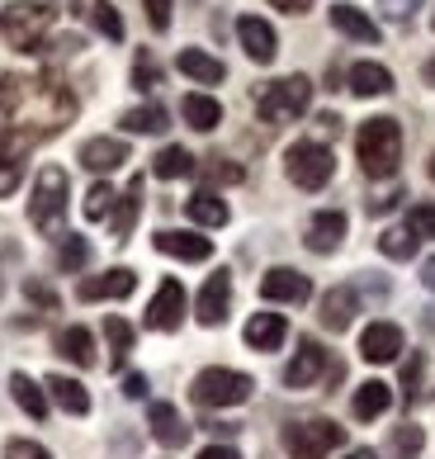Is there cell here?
Instances as JSON below:
<instances>
[{"label": "cell", "instance_id": "cell-1", "mask_svg": "<svg viewBox=\"0 0 435 459\" xmlns=\"http://www.w3.org/2000/svg\"><path fill=\"white\" fill-rule=\"evenodd\" d=\"M76 118V95L47 76H0V152L24 157L33 143L53 138Z\"/></svg>", "mask_w": 435, "mask_h": 459}, {"label": "cell", "instance_id": "cell-2", "mask_svg": "<svg viewBox=\"0 0 435 459\" xmlns=\"http://www.w3.org/2000/svg\"><path fill=\"white\" fill-rule=\"evenodd\" d=\"M355 157L364 166V176H393L397 161H403V128H397V118H364L360 133H355Z\"/></svg>", "mask_w": 435, "mask_h": 459}, {"label": "cell", "instance_id": "cell-3", "mask_svg": "<svg viewBox=\"0 0 435 459\" xmlns=\"http://www.w3.org/2000/svg\"><path fill=\"white\" fill-rule=\"evenodd\" d=\"M29 223L43 237H62V223H66V171L62 166H43L38 180H33Z\"/></svg>", "mask_w": 435, "mask_h": 459}, {"label": "cell", "instance_id": "cell-4", "mask_svg": "<svg viewBox=\"0 0 435 459\" xmlns=\"http://www.w3.org/2000/svg\"><path fill=\"white\" fill-rule=\"evenodd\" d=\"M47 29H53V10L38 5V0H14V5L0 10V39L20 53H38Z\"/></svg>", "mask_w": 435, "mask_h": 459}, {"label": "cell", "instance_id": "cell-5", "mask_svg": "<svg viewBox=\"0 0 435 459\" xmlns=\"http://www.w3.org/2000/svg\"><path fill=\"white\" fill-rule=\"evenodd\" d=\"M284 171H289V180L298 185V190H322V185L337 176V157H331L327 143L298 138V143H289V152H284Z\"/></svg>", "mask_w": 435, "mask_h": 459}, {"label": "cell", "instance_id": "cell-6", "mask_svg": "<svg viewBox=\"0 0 435 459\" xmlns=\"http://www.w3.org/2000/svg\"><path fill=\"white\" fill-rule=\"evenodd\" d=\"M251 388H256V379H251V374L213 365V369H199V374H194L190 398H194L199 407H242V403L251 398Z\"/></svg>", "mask_w": 435, "mask_h": 459}, {"label": "cell", "instance_id": "cell-7", "mask_svg": "<svg viewBox=\"0 0 435 459\" xmlns=\"http://www.w3.org/2000/svg\"><path fill=\"white\" fill-rule=\"evenodd\" d=\"M312 105V81L308 76H284V81H270V86L260 91L256 109L265 124H294V118H303Z\"/></svg>", "mask_w": 435, "mask_h": 459}, {"label": "cell", "instance_id": "cell-8", "mask_svg": "<svg viewBox=\"0 0 435 459\" xmlns=\"http://www.w3.org/2000/svg\"><path fill=\"white\" fill-rule=\"evenodd\" d=\"M341 440H345V427H337L327 417L284 427V450H289V459H327L331 450H341Z\"/></svg>", "mask_w": 435, "mask_h": 459}, {"label": "cell", "instance_id": "cell-9", "mask_svg": "<svg viewBox=\"0 0 435 459\" xmlns=\"http://www.w3.org/2000/svg\"><path fill=\"white\" fill-rule=\"evenodd\" d=\"M185 322V284L180 280H161V289L147 303V327L152 332H175Z\"/></svg>", "mask_w": 435, "mask_h": 459}, {"label": "cell", "instance_id": "cell-10", "mask_svg": "<svg viewBox=\"0 0 435 459\" xmlns=\"http://www.w3.org/2000/svg\"><path fill=\"white\" fill-rule=\"evenodd\" d=\"M227 303H232V275L227 270H213L204 280V289H199V299H194V317L204 322V327H223Z\"/></svg>", "mask_w": 435, "mask_h": 459}, {"label": "cell", "instance_id": "cell-11", "mask_svg": "<svg viewBox=\"0 0 435 459\" xmlns=\"http://www.w3.org/2000/svg\"><path fill=\"white\" fill-rule=\"evenodd\" d=\"M260 299L265 303H308L312 284H308V275H298L294 265H275L260 275Z\"/></svg>", "mask_w": 435, "mask_h": 459}, {"label": "cell", "instance_id": "cell-12", "mask_svg": "<svg viewBox=\"0 0 435 459\" xmlns=\"http://www.w3.org/2000/svg\"><path fill=\"white\" fill-rule=\"evenodd\" d=\"M360 355L370 365H393L397 355H403V327H397V322H370V327L360 332Z\"/></svg>", "mask_w": 435, "mask_h": 459}, {"label": "cell", "instance_id": "cell-13", "mask_svg": "<svg viewBox=\"0 0 435 459\" xmlns=\"http://www.w3.org/2000/svg\"><path fill=\"white\" fill-rule=\"evenodd\" d=\"M132 289H138V275H132L128 265H114L105 275H90L76 284V299L81 303H99V299H128Z\"/></svg>", "mask_w": 435, "mask_h": 459}, {"label": "cell", "instance_id": "cell-14", "mask_svg": "<svg viewBox=\"0 0 435 459\" xmlns=\"http://www.w3.org/2000/svg\"><path fill=\"white\" fill-rule=\"evenodd\" d=\"M327 369V346H317L312 336H303V346L289 365H284V388H312Z\"/></svg>", "mask_w": 435, "mask_h": 459}, {"label": "cell", "instance_id": "cell-15", "mask_svg": "<svg viewBox=\"0 0 435 459\" xmlns=\"http://www.w3.org/2000/svg\"><path fill=\"white\" fill-rule=\"evenodd\" d=\"M237 39L246 48V57L251 62H260V66H270L275 53H279V39H275V29L260 20V14H242L237 20Z\"/></svg>", "mask_w": 435, "mask_h": 459}, {"label": "cell", "instance_id": "cell-16", "mask_svg": "<svg viewBox=\"0 0 435 459\" xmlns=\"http://www.w3.org/2000/svg\"><path fill=\"white\" fill-rule=\"evenodd\" d=\"M152 247L161 251V256H175V261H209L213 256V242L199 232H180V228H161L152 237Z\"/></svg>", "mask_w": 435, "mask_h": 459}, {"label": "cell", "instance_id": "cell-17", "mask_svg": "<svg viewBox=\"0 0 435 459\" xmlns=\"http://www.w3.org/2000/svg\"><path fill=\"white\" fill-rule=\"evenodd\" d=\"M147 427H152V440L166 446V450L190 446V427H185V417H180L171 403H152V407H147Z\"/></svg>", "mask_w": 435, "mask_h": 459}, {"label": "cell", "instance_id": "cell-18", "mask_svg": "<svg viewBox=\"0 0 435 459\" xmlns=\"http://www.w3.org/2000/svg\"><path fill=\"white\" fill-rule=\"evenodd\" d=\"M308 251H317V256H331V251H337L341 242H345V213L341 209H322L308 223Z\"/></svg>", "mask_w": 435, "mask_h": 459}, {"label": "cell", "instance_id": "cell-19", "mask_svg": "<svg viewBox=\"0 0 435 459\" xmlns=\"http://www.w3.org/2000/svg\"><path fill=\"white\" fill-rule=\"evenodd\" d=\"M322 327L327 332H345L350 322H355V313H360V299H355V289L350 284H337V289H327L322 294Z\"/></svg>", "mask_w": 435, "mask_h": 459}, {"label": "cell", "instance_id": "cell-20", "mask_svg": "<svg viewBox=\"0 0 435 459\" xmlns=\"http://www.w3.org/2000/svg\"><path fill=\"white\" fill-rule=\"evenodd\" d=\"M128 161V143L124 138H90L86 147H81V166L95 176H105V171H119V166Z\"/></svg>", "mask_w": 435, "mask_h": 459}, {"label": "cell", "instance_id": "cell-21", "mask_svg": "<svg viewBox=\"0 0 435 459\" xmlns=\"http://www.w3.org/2000/svg\"><path fill=\"white\" fill-rule=\"evenodd\" d=\"M350 407H355V421H379L393 407V388L383 379H364L355 388V398H350Z\"/></svg>", "mask_w": 435, "mask_h": 459}, {"label": "cell", "instance_id": "cell-22", "mask_svg": "<svg viewBox=\"0 0 435 459\" xmlns=\"http://www.w3.org/2000/svg\"><path fill=\"white\" fill-rule=\"evenodd\" d=\"M138 213H142V176H132L128 190L119 195V209H114V218H109L114 242H128V232L138 228Z\"/></svg>", "mask_w": 435, "mask_h": 459}, {"label": "cell", "instance_id": "cell-23", "mask_svg": "<svg viewBox=\"0 0 435 459\" xmlns=\"http://www.w3.org/2000/svg\"><path fill=\"white\" fill-rule=\"evenodd\" d=\"M57 355L62 360H72L76 369H90L95 365V336H90V327H62L57 332Z\"/></svg>", "mask_w": 435, "mask_h": 459}, {"label": "cell", "instance_id": "cell-24", "mask_svg": "<svg viewBox=\"0 0 435 459\" xmlns=\"http://www.w3.org/2000/svg\"><path fill=\"white\" fill-rule=\"evenodd\" d=\"M345 81H350V91H355L360 100H374V95L393 91V72H388V66H379V62H355Z\"/></svg>", "mask_w": 435, "mask_h": 459}, {"label": "cell", "instance_id": "cell-25", "mask_svg": "<svg viewBox=\"0 0 435 459\" xmlns=\"http://www.w3.org/2000/svg\"><path fill=\"white\" fill-rule=\"evenodd\" d=\"M43 388H47V398H53L66 417H86V412H90V394H86V384L66 379V374H53V379H47Z\"/></svg>", "mask_w": 435, "mask_h": 459}, {"label": "cell", "instance_id": "cell-26", "mask_svg": "<svg viewBox=\"0 0 435 459\" xmlns=\"http://www.w3.org/2000/svg\"><path fill=\"white\" fill-rule=\"evenodd\" d=\"M289 336V322L279 313H256L246 322V346L251 351H279V342Z\"/></svg>", "mask_w": 435, "mask_h": 459}, {"label": "cell", "instance_id": "cell-27", "mask_svg": "<svg viewBox=\"0 0 435 459\" xmlns=\"http://www.w3.org/2000/svg\"><path fill=\"white\" fill-rule=\"evenodd\" d=\"M175 66H180L190 81H199V86H218V81L227 76V66L218 62V57H209V53H199V48H185V53L175 57Z\"/></svg>", "mask_w": 435, "mask_h": 459}, {"label": "cell", "instance_id": "cell-28", "mask_svg": "<svg viewBox=\"0 0 435 459\" xmlns=\"http://www.w3.org/2000/svg\"><path fill=\"white\" fill-rule=\"evenodd\" d=\"M180 114H185V124L199 128V133H213L218 124H223V105H218L213 95H199V91L180 100Z\"/></svg>", "mask_w": 435, "mask_h": 459}, {"label": "cell", "instance_id": "cell-29", "mask_svg": "<svg viewBox=\"0 0 435 459\" xmlns=\"http://www.w3.org/2000/svg\"><path fill=\"white\" fill-rule=\"evenodd\" d=\"M331 24H337V29L345 33V39L379 43V24H374L364 10H355V5H331Z\"/></svg>", "mask_w": 435, "mask_h": 459}, {"label": "cell", "instance_id": "cell-30", "mask_svg": "<svg viewBox=\"0 0 435 459\" xmlns=\"http://www.w3.org/2000/svg\"><path fill=\"white\" fill-rule=\"evenodd\" d=\"M185 213H190V223H199V228H223L227 223V204L218 199L213 190H194L185 199Z\"/></svg>", "mask_w": 435, "mask_h": 459}, {"label": "cell", "instance_id": "cell-31", "mask_svg": "<svg viewBox=\"0 0 435 459\" xmlns=\"http://www.w3.org/2000/svg\"><path fill=\"white\" fill-rule=\"evenodd\" d=\"M10 394H14V403H20L24 417H33V421L47 417V394L29 379V374H10Z\"/></svg>", "mask_w": 435, "mask_h": 459}, {"label": "cell", "instance_id": "cell-32", "mask_svg": "<svg viewBox=\"0 0 435 459\" xmlns=\"http://www.w3.org/2000/svg\"><path fill=\"white\" fill-rule=\"evenodd\" d=\"M190 171H194L190 147H161L157 157H152V176L157 180H185Z\"/></svg>", "mask_w": 435, "mask_h": 459}, {"label": "cell", "instance_id": "cell-33", "mask_svg": "<svg viewBox=\"0 0 435 459\" xmlns=\"http://www.w3.org/2000/svg\"><path fill=\"white\" fill-rule=\"evenodd\" d=\"M166 124H171L166 105H138V109L124 114V128L128 133H166Z\"/></svg>", "mask_w": 435, "mask_h": 459}, {"label": "cell", "instance_id": "cell-34", "mask_svg": "<svg viewBox=\"0 0 435 459\" xmlns=\"http://www.w3.org/2000/svg\"><path fill=\"white\" fill-rule=\"evenodd\" d=\"M379 251H383L388 261H412V256H416V232H412V228L379 232Z\"/></svg>", "mask_w": 435, "mask_h": 459}, {"label": "cell", "instance_id": "cell-35", "mask_svg": "<svg viewBox=\"0 0 435 459\" xmlns=\"http://www.w3.org/2000/svg\"><path fill=\"white\" fill-rule=\"evenodd\" d=\"M105 342H109V360L114 369H119L128 360V351H132V327L124 317H105Z\"/></svg>", "mask_w": 435, "mask_h": 459}, {"label": "cell", "instance_id": "cell-36", "mask_svg": "<svg viewBox=\"0 0 435 459\" xmlns=\"http://www.w3.org/2000/svg\"><path fill=\"white\" fill-rule=\"evenodd\" d=\"M90 261V242L86 237H62V251H57V265L66 270V275H76L81 265Z\"/></svg>", "mask_w": 435, "mask_h": 459}, {"label": "cell", "instance_id": "cell-37", "mask_svg": "<svg viewBox=\"0 0 435 459\" xmlns=\"http://www.w3.org/2000/svg\"><path fill=\"white\" fill-rule=\"evenodd\" d=\"M422 446H426V431L412 427V421L393 431V459H416V455H422Z\"/></svg>", "mask_w": 435, "mask_h": 459}, {"label": "cell", "instance_id": "cell-38", "mask_svg": "<svg viewBox=\"0 0 435 459\" xmlns=\"http://www.w3.org/2000/svg\"><path fill=\"white\" fill-rule=\"evenodd\" d=\"M90 20H95V29L105 33V39H114V43L124 39V20H119V10H114L109 0H95V5H90Z\"/></svg>", "mask_w": 435, "mask_h": 459}, {"label": "cell", "instance_id": "cell-39", "mask_svg": "<svg viewBox=\"0 0 435 459\" xmlns=\"http://www.w3.org/2000/svg\"><path fill=\"white\" fill-rule=\"evenodd\" d=\"M114 204H119V195H114V185H109V180L90 185V195H86V218H90V223H95V218H109Z\"/></svg>", "mask_w": 435, "mask_h": 459}, {"label": "cell", "instance_id": "cell-40", "mask_svg": "<svg viewBox=\"0 0 435 459\" xmlns=\"http://www.w3.org/2000/svg\"><path fill=\"white\" fill-rule=\"evenodd\" d=\"M20 176H24V157H10V152H0V199L20 190Z\"/></svg>", "mask_w": 435, "mask_h": 459}, {"label": "cell", "instance_id": "cell-41", "mask_svg": "<svg viewBox=\"0 0 435 459\" xmlns=\"http://www.w3.org/2000/svg\"><path fill=\"white\" fill-rule=\"evenodd\" d=\"M132 86H138V91L161 86V66L152 62V53H138V62H132Z\"/></svg>", "mask_w": 435, "mask_h": 459}, {"label": "cell", "instance_id": "cell-42", "mask_svg": "<svg viewBox=\"0 0 435 459\" xmlns=\"http://www.w3.org/2000/svg\"><path fill=\"white\" fill-rule=\"evenodd\" d=\"M204 176H209V180H218V185H237V180H242L246 171H242L237 161H227V157H209Z\"/></svg>", "mask_w": 435, "mask_h": 459}, {"label": "cell", "instance_id": "cell-43", "mask_svg": "<svg viewBox=\"0 0 435 459\" xmlns=\"http://www.w3.org/2000/svg\"><path fill=\"white\" fill-rule=\"evenodd\" d=\"M422 369H426V355H407V365H403V394H407V403H416V394H422Z\"/></svg>", "mask_w": 435, "mask_h": 459}, {"label": "cell", "instance_id": "cell-44", "mask_svg": "<svg viewBox=\"0 0 435 459\" xmlns=\"http://www.w3.org/2000/svg\"><path fill=\"white\" fill-rule=\"evenodd\" d=\"M407 228L416 232V242H422V237H435V204H416L412 218H407Z\"/></svg>", "mask_w": 435, "mask_h": 459}, {"label": "cell", "instance_id": "cell-45", "mask_svg": "<svg viewBox=\"0 0 435 459\" xmlns=\"http://www.w3.org/2000/svg\"><path fill=\"white\" fill-rule=\"evenodd\" d=\"M5 459H53V455H47L38 440H10V446H5Z\"/></svg>", "mask_w": 435, "mask_h": 459}, {"label": "cell", "instance_id": "cell-46", "mask_svg": "<svg viewBox=\"0 0 435 459\" xmlns=\"http://www.w3.org/2000/svg\"><path fill=\"white\" fill-rule=\"evenodd\" d=\"M379 10L388 14V20H412V14L422 10V0H379Z\"/></svg>", "mask_w": 435, "mask_h": 459}, {"label": "cell", "instance_id": "cell-47", "mask_svg": "<svg viewBox=\"0 0 435 459\" xmlns=\"http://www.w3.org/2000/svg\"><path fill=\"white\" fill-rule=\"evenodd\" d=\"M147 24H152L157 33L171 29V0H147Z\"/></svg>", "mask_w": 435, "mask_h": 459}, {"label": "cell", "instance_id": "cell-48", "mask_svg": "<svg viewBox=\"0 0 435 459\" xmlns=\"http://www.w3.org/2000/svg\"><path fill=\"white\" fill-rule=\"evenodd\" d=\"M24 294H29V303H38V308H57V294L47 284H38V280H29Z\"/></svg>", "mask_w": 435, "mask_h": 459}, {"label": "cell", "instance_id": "cell-49", "mask_svg": "<svg viewBox=\"0 0 435 459\" xmlns=\"http://www.w3.org/2000/svg\"><path fill=\"white\" fill-rule=\"evenodd\" d=\"M124 394H128V398H147V379H142V374H128V379H124Z\"/></svg>", "mask_w": 435, "mask_h": 459}, {"label": "cell", "instance_id": "cell-50", "mask_svg": "<svg viewBox=\"0 0 435 459\" xmlns=\"http://www.w3.org/2000/svg\"><path fill=\"white\" fill-rule=\"evenodd\" d=\"M199 459H242V455L232 450V446H204V450H199Z\"/></svg>", "mask_w": 435, "mask_h": 459}, {"label": "cell", "instance_id": "cell-51", "mask_svg": "<svg viewBox=\"0 0 435 459\" xmlns=\"http://www.w3.org/2000/svg\"><path fill=\"white\" fill-rule=\"evenodd\" d=\"M270 5H275V10H284V14H303V10L312 5V0H270Z\"/></svg>", "mask_w": 435, "mask_h": 459}, {"label": "cell", "instance_id": "cell-52", "mask_svg": "<svg viewBox=\"0 0 435 459\" xmlns=\"http://www.w3.org/2000/svg\"><path fill=\"white\" fill-rule=\"evenodd\" d=\"M422 284H426V289H431V294H435V256H431V261L422 265Z\"/></svg>", "mask_w": 435, "mask_h": 459}, {"label": "cell", "instance_id": "cell-53", "mask_svg": "<svg viewBox=\"0 0 435 459\" xmlns=\"http://www.w3.org/2000/svg\"><path fill=\"white\" fill-rule=\"evenodd\" d=\"M422 76H426V86H435V57H431V62L422 66Z\"/></svg>", "mask_w": 435, "mask_h": 459}, {"label": "cell", "instance_id": "cell-54", "mask_svg": "<svg viewBox=\"0 0 435 459\" xmlns=\"http://www.w3.org/2000/svg\"><path fill=\"white\" fill-rule=\"evenodd\" d=\"M345 459H379V455H374V450H350Z\"/></svg>", "mask_w": 435, "mask_h": 459}, {"label": "cell", "instance_id": "cell-55", "mask_svg": "<svg viewBox=\"0 0 435 459\" xmlns=\"http://www.w3.org/2000/svg\"><path fill=\"white\" fill-rule=\"evenodd\" d=\"M426 171H431V180H435V152H431V161H426Z\"/></svg>", "mask_w": 435, "mask_h": 459}, {"label": "cell", "instance_id": "cell-56", "mask_svg": "<svg viewBox=\"0 0 435 459\" xmlns=\"http://www.w3.org/2000/svg\"><path fill=\"white\" fill-rule=\"evenodd\" d=\"M0 289H5V280H0Z\"/></svg>", "mask_w": 435, "mask_h": 459}, {"label": "cell", "instance_id": "cell-57", "mask_svg": "<svg viewBox=\"0 0 435 459\" xmlns=\"http://www.w3.org/2000/svg\"><path fill=\"white\" fill-rule=\"evenodd\" d=\"M431 24H435V20H431Z\"/></svg>", "mask_w": 435, "mask_h": 459}]
</instances>
